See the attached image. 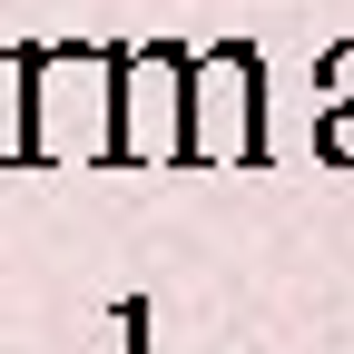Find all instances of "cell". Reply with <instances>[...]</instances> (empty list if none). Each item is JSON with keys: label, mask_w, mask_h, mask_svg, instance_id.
<instances>
[{"label": "cell", "mask_w": 354, "mask_h": 354, "mask_svg": "<svg viewBox=\"0 0 354 354\" xmlns=\"http://www.w3.org/2000/svg\"><path fill=\"white\" fill-rule=\"evenodd\" d=\"M187 50H167V39H138V50H118V128H109V158L128 167H197L187 158Z\"/></svg>", "instance_id": "6da1fadb"}]
</instances>
